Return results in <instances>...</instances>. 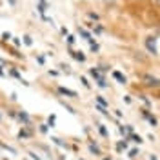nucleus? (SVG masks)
Returning a JSON list of instances; mask_svg holds the SVG:
<instances>
[{
  "label": "nucleus",
  "instance_id": "nucleus-1",
  "mask_svg": "<svg viewBox=\"0 0 160 160\" xmlns=\"http://www.w3.org/2000/svg\"><path fill=\"white\" fill-rule=\"evenodd\" d=\"M144 78H146V84H148V86H158V84H160L158 78H155V77H149V75H146Z\"/></svg>",
  "mask_w": 160,
  "mask_h": 160
},
{
  "label": "nucleus",
  "instance_id": "nucleus-2",
  "mask_svg": "<svg viewBox=\"0 0 160 160\" xmlns=\"http://www.w3.org/2000/svg\"><path fill=\"white\" fill-rule=\"evenodd\" d=\"M60 93H62V95H69V97H73V98L77 97V93H75V91H71V89H66V88H60Z\"/></svg>",
  "mask_w": 160,
  "mask_h": 160
},
{
  "label": "nucleus",
  "instance_id": "nucleus-3",
  "mask_svg": "<svg viewBox=\"0 0 160 160\" xmlns=\"http://www.w3.org/2000/svg\"><path fill=\"white\" fill-rule=\"evenodd\" d=\"M113 77H115V78L118 80L120 84H124V82H126V77H122V75H120L118 71H115V73H113Z\"/></svg>",
  "mask_w": 160,
  "mask_h": 160
},
{
  "label": "nucleus",
  "instance_id": "nucleus-11",
  "mask_svg": "<svg viewBox=\"0 0 160 160\" xmlns=\"http://www.w3.org/2000/svg\"><path fill=\"white\" fill-rule=\"evenodd\" d=\"M151 160H157V157H155V155H151Z\"/></svg>",
  "mask_w": 160,
  "mask_h": 160
},
{
  "label": "nucleus",
  "instance_id": "nucleus-5",
  "mask_svg": "<svg viewBox=\"0 0 160 160\" xmlns=\"http://www.w3.org/2000/svg\"><path fill=\"white\" fill-rule=\"evenodd\" d=\"M18 118H20V120H24V122H29V117H28L26 113H18Z\"/></svg>",
  "mask_w": 160,
  "mask_h": 160
},
{
  "label": "nucleus",
  "instance_id": "nucleus-4",
  "mask_svg": "<svg viewBox=\"0 0 160 160\" xmlns=\"http://www.w3.org/2000/svg\"><path fill=\"white\" fill-rule=\"evenodd\" d=\"M73 57H75L77 60H80V62H84V60H86V57H84L82 53H73Z\"/></svg>",
  "mask_w": 160,
  "mask_h": 160
},
{
  "label": "nucleus",
  "instance_id": "nucleus-10",
  "mask_svg": "<svg viewBox=\"0 0 160 160\" xmlns=\"http://www.w3.org/2000/svg\"><path fill=\"white\" fill-rule=\"evenodd\" d=\"M133 140H135V142H138V144L142 142V138H140V137H137V135H133Z\"/></svg>",
  "mask_w": 160,
  "mask_h": 160
},
{
  "label": "nucleus",
  "instance_id": "nucleus-12",
  "mask_svg": "<svg viewBox=\"0 0 160 160\" xmlns=\"http://www.w3.org/2000/svg\"><path fill=\"white\" fill-rule=\"evenodd\" d=\"M104 160H111V158H104Z\"/></svg>",
  "mask_w": 160,
  "mask_h": 160
},
{
  "label": "nucleus",
  "instance_id": "nucleus-9",
  "mask_svg": "<svg viewBox=\"0 0 160 160\" xmlns=\"http://www.w3.org/2000/svg\"><path fill=\"white\" fill-rule=\"evenodd\" d=\"M24 42H26L28 46H31V42H33V40H31V37H24Z\"/></svg>",
  "mask_w": 160,
  "mask_h": 160
},
{
  "label": "nucleus",
  "instance_id": "nucleus-8",
  "mask_svg": "<svg viewBox=\"0 0 160 160\" xmlns=\"http://www.w3.org/2000/svg\"><path fill=\"white\" fill-rule=\"evenodd\" d=\"M98 129H100V133H102L104 137H108V131H106V128H104V126H100Z\"/></svg>",
  "mask_w": 160,
  "mask_h": 160
},
{
  "label": "nucleus",
  "instance_id": "nucleus-7",
  "mask_svg": "<svg viewBox=\"0 0 160 160\" xmlns=\"http://www.w3.org/2000/svg\"><path fill=\"white\" fill-rule=\"evenodd\" d=\"M137 155H138V151H137V149H131L129 151V157H131V158H135Z\"/></svg>",
  "mask_w": 160,
  "mask_h": 160
},
{
  "label": "nucleus",
  "instance_id": "nucleus-6",
  "mask_svg": "<svg viewBox=\"0 0 160 160\" xmlns=\"http://www.w3.org/2000/svg\"><path fill=\"white\" fill-rule=\"evenodd\" d=\"M89 149L93 151L95 155H100V149H98V148H97V146H89Z\"/></svg>",
  "mask_w": 160,
  "mask_h": 160
}]
</instances>
